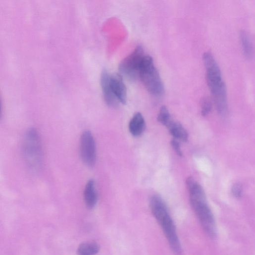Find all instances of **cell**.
<instances>
[{
	"label": "cell",
	"instance_id": "18",
	"mask_svg": "<svg viewBox=\"0 0 255 255\" xmlns=\"http://www.w3.org/2000/svg\"><path fill=\"white\" fill-rule=\"evenodd\" d=\"M171 144L176 153L180 156H182L183 152L181 148L180 143L176 139H173L171 141Z\"/></svg>",
	"mask_w": 255,
	"mask_h": 255
},
{
	"label": "cell",
	"instance_id": "9",
	"mask_svg": "<svg viewBox=\"0 0 255 255\" xmlns=\"http://www.w3.org/2000/svg\"><path fill=\"white\" fill-rule=\"evenodd\" d=\"M109 75L110 74L107 71H103L101 76V84L105 102L109 107L114 108L117 107L120 102L113 95L110 90L109 84Z\"/></svg>",
	"mask_w": 255,
	"mask_h": 255
},
{
	"label": "cell",
	"instance_id": "11",
	"mask_svg": "<svg viewBox=\"0 0 255 255\" xmlns=\"http://www.w3.org/2000/svg\"><path fill=\"white\" fill-rule=\"evenodd\" d=\"M146 123L142 114L139 112L136 113L129 123L130 133L134 136L138 137L144 133Z\"/></svg>",
	"mask_w": 255,
	"mask_h": 255
},
{
	"label": "cell",
	"instance_id": "1",
	"mask_svg": "<svg viewBox=\"0 0 255 255\" xmlns=\"http://www.w3.org/2000/svg\"><path fill=\"white\" fill-rule=\"evenodd\" d=\"M203 60L206 69V78L217 110L225 116L228 110L226 88L220 68L213 55L209 52L204 53Z\"/></svg>",
	"mask_w": 255,
	"mask_h": 255
},
{
	"label": "cell",
	"instance_id": "5",
	"mask_svg": "<svg viewBox=\"0 0 255 255\" xmlns=\"http://www.w3.org/2000/svg\"><path fill=\"white\" fill-rule=\"evenodd\" d=\"M191 204L206 234L211 238L216 234L215 222L206 198H190Z\"/></svg>",
	"mask_w": 255,
	"mask_h": 255
},
{
	"label": "cell",
	"instance_id": "10",
	"mask_svg": "<svg viewBox=\"0 0 255 255\" xmlns=\"http://www.w3.org/2000/svg\"><path fill=\"white\" fill-rule=\"evenodd\" d=\"M85 203L89 208H93L98 202V195L96 182L94 180L88 182L84 192Z\"/></svg>",
	"mask_w": 255,
	"mask_h": 255
},
{
	"label": "cell",
	"instance_id": "14",
	"mask_svg": "<svg viewBox=\"0 0 255 255\" xmlns=\"http://www.w3.org/2000/svg\"><path fill=\"white\" fill-rule=\"evenodd\" d=\"M240 39L244 55L248 58H251L253 53V47L248 35L242 31L240 34Z\"/></svg>",
	"mask_w": 255,
	"mask_h": 255
},
{
	"label": "cell",
	"instance_id": "3",
	"mask_svg": "<svg viewBox=\"0 0 255 255\" xmlns=\"http://www.w3.org/2000/svg\"><path fill=\"white\" fill-rule=\"evenodd\" d=\"M139 77L147 91L152 96L160 97L164 93V86L152 57L146 54L140 67Z\"/></svg>",
	"mask_w": 255,
	"mask_h": 255
},
{
	"label": "cell",
	"instance_id": "16",
	"mask_svg": "<svg viewBox=\"0 0 255 255\" xmlns=\"http://www.w3.org/2000/svg\"><path fill=\"white\" fill-rule=\"evenodd\" d=\"M202 114L203 116H206L211 111L212 104L207 99H204L201 102Z\"/></svg>",
	"mask_w": 255,
	"mask_h": 255
},
{
	"label": "cell",
	"instance_id": "6",
	"mask_svg": "<svg viewBox=\"0 0 255 255\" xmlns=\"http://www.w3.org/2000/svg\"><path fill=\"white\" fill-rule=\"evenodd\" d=\"M146 55L143 47L138 46L121 61L119 65L120 72L130 79H136L139 77L140 68Z\"/></svg>",
	"mask_w": 255,
	"mask_h": 255
},
{
	"label": "cell",
	"instance_id": "12",
	"mask_svg": "<svg viewBox=\"0 0 255 255\" xmlns=\"http://www.w3.org/2000/svg\"><path fill=\"white\" fill-rule=\"evenodd\" d=\"M170 133L176 139L185 142L188 140L189 135L186 130L178 122L173 120L167 127Z\"/></svg>",
	"mask_w": 255,
	"mask_h": 255
},
{
	"label": "cell",
	"instance_id": "13",
	"mask_svg": "<svg viewBox=\"0 0 255 255\" xmlns=\"http://www.w3.org/2000/svg\"><path fill=\"white\" fill-rule=\"evenodd\" d=\"M100 250L98 244L95 242H89L81 244L77 250L78 255H95Z\"/></svg>",
	"mask_w": 255,
	"mask_h": 255
},
{
	"label": "cell",
	"instance_id": "17",
	"mask_svg": "<svg viewBox=\"0 0 255 255\" xmlns=\"http://www.w3.org/2000/svg\"><path fill=\"white\" fill-rule=\"evenodd\" d=\"M243 189L240 183L235 184L232 188V193L234 197L238 199L242 198L243 195Z\"/></svg>",
	"mask_w": 255,
	"mask_h": 255
},
{
	"label": "cell",
	"instance_id": "8",
	"mask_svg": "<svg viewBox=\"0 0 255 255\" xmlns=\"http://www.w3.org/2000/svg\"><path fill=\"white\" fill-rule=\"evenodd\" d=\"M109 84L113 95L120 103L125 104L127 102V89L121 75L110 74Z\"/></svg>",
	"mask_w": 255,
	"mask_h": 255
},
{
	"label": "cell",
	"instance_id": "15",
	"mask_svg": "<svg viewBox=\"0 0 255 255\" xmlns=\"http://www.w3.org/2000/svg\"><path fill=\"white\" fill-rule=\"evenodd\" d=\"M158 121L166 127L173 120L171 114L166 106H162L157 116Z\"/></svg>",
	"mask_w": 255,
	"mask_h": 255
},
{
	"label": "cell",
	"instance_id": "2",
	"mask_svg": "<svg viewBox=\"0 0 255 255\" xmlns=\"http://www.w3.org/2000/svg\"><path fill=\"white\" fill-rule=\"evenodd\" d=\"M150 206L172 251L176 255H181L182 248L176 226L164 201L158 195H153L150 199Z\"/></svg>",
	"mask_w": 255,
	"mask_h": 255
},
{
	"label": "cell",
	"instance_id": "4",
	"mask_svg": "<svg viewBox=\"0 0 255 255\" xmlns=\"http://www.w3.org/2000/svg\"><path fill=\"white\" fill-rule=\"evenodd\" d=\"M24 157L28 165L37 169L41 164L43 158L41 139L37 131L33 128L26 133L23 145Z\"/></svg>",
	"mask_w": 255,
	"mask_h": 255
},
{
	"label": "cell",
	"instance_id": "7",
	"mask_svg": "<svg viewBox=\"0 0 255 255\" xmlns=\"http://www.w3.org/2000/svg\"><path fill=\"white\" fill-rule=\"evenodd\" d=\"M80 153L85 164L91 167L95 165L97 160L96 145L93 135L89 131H85L81 135Z\"/></svg>",
	"mask_w": 255,
	"mask_h": 255
}]
</instances>
